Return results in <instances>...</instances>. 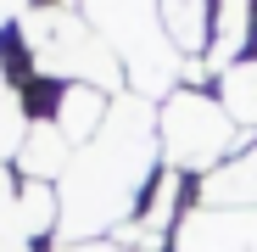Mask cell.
Instances as JSON below:
<instances>
[{
	"mask_svg": "<svg viewBox=\"0 0 257 252\" xmlns=\"http://www.w3.org/2000/svg\"><path fill=\"white\" fill-rule=\"evenodd\" d=\"M162 146H157V107L146 96H112V112L90 146H78L67 174L56 180L62 202V235L67 241H95L117 235L123 224L140 219L151 196V180L162 174Z\"/></svg>",
	"mask_w": 257,
	"mask_h": 252,
	"instance_id": "obj_1",
	"label": "cell"
},
{
	"mask_svg": "<svg viewBox=\"0 0 257 252\" xmlns=\"http://www.w3.org/2000/svg\"><path fill=\"white\" fill-rule=\"evenodd\" d=\"M251 135L229 118V107L207 90H190L179 84L174 96L157 107V146H162V168H174L185 180H207L246 146Z\"/></svg>",
	"mask_w": 257,
	"mask_h": 252,
	"instance_id": "obj_2",
	"label": "cell"
},
{
	"mask_svg": "<svg viewBox=\"0 0 257 252\" xmlns=\"http://www.w3.org/2000/svg\"><path fill=\"white\" fill-rule=\"evenodd\" d=\"M78 6H84V23H90L112 45V56L123 62L135 96L151 101L174 78H185L179 51L168 45V34H162V0H78Z\"/></svg>",
	"mask_w": 257,
	"mask_h": 252,
	"instance_id": "obj_3",
	"label": "cell"
},
{
	"mask_svg": "<svg viewBox=\"0 0 257 252\" xmlns=\"http://www.w3.org/2000/svg\"><path fill=\"white\" fill-rule=\"evenodd\" d=\"M23 45H28L39 78H67V84H90V90H112L117 73H123L112 45L73 12H34Z\"/></svg>",
	"mask_w": 257,
	"mask_h": 252,
	"instance_id": "obj_4",
	"label": "cell"
},
{
	"mask_svg": "<svg viewBox=\"0 0 257 252\" xmlns=\"http://www.w3.org/2000/svg\"><path fill=\"white\" fill-rule=\"evenodd\" d=\"M174 252H257V207H185Z\"/></svg>",
	"mask_w": 257,
	"mask_h": 252,
	"instance_id": "obj_5",
	"label": "cell"
},
{
	"mask_svg": "<svg viewBox=\"0 0 257 252\" xmlns=\"http://www.w3.org/2000/svg\"><path fill=\"white\" fill-rule=\"evenodd\" d=\"M251 34H257V0H212V51H207V62L218 67V78L246 62Z\"/></svg>",
	"mask_w": 257,
	"mask_h": 252,
	"instance_id": "obj_6",
	"label": "cell"
},
{
	"mask_svg": "<svg viewBox=\"0 0 257 252\" xmlns=\"http://www.w3.org/2000/svg\"><path fill=\"white\" fill-rule=\"evenodd\" d=\"M201 207H257V135L218 168V174H207L196 185Z\"/></svg>",
	"mask_w": 257,
	"mask_h": 252,
	"instance_id": "obj_7",
	"label": "cell"
},
{
	"mask_svg": "<svg viewBox=\"0 0 257 252\" xmlns=\"http://www.w3.org/2000/svg\"><path fill=\"white\" fill-rule=\"evenodd\" d=\"M162 34L179 56L212 51V0H162Z\"/></svg>",
	"mask_w": 257,
	"mask_h": 252,
	"instance_id": "obj_8",
	"label": "cell"
},
{
	"mask_svg": "<svg viewBox=\"0 0 257 252\" xmlns=\"http://www.w3.org/2000/svg\"><path fill=\"white\" fill-rule=\"evenodd\" d=\"M218 101L229 107V118L246 135H257V62H240L218 78Z\"/></svg>",
	"mask_w": 257,
	"mask_h": 252,
	"instance_id": "obj_9",
	"label": "cell"
}]
</instances>
